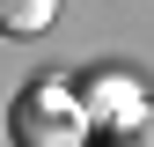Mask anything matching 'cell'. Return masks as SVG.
I'll list each match as a JSON object with an SVG mask.
<instances>
[{
	"label": "cell",
	"instance_id": "6da1fadb",
	"mask_svg": "<svg viewBox=\"0 0 154 147\" xmlns=\"http://www.w3.org/2000/svg\"><path fill=\"white\" fill-rule=\"evenodd\" d=\"M8 133H15V147H88L95 125H88V103L73 96L66 81L37 74V81L15 88V103H8Z\"/></svg>",
	"mask_w": 154,
	"mask_h": 147
},
{
	"label": "cell",
	"instance_id": "7a4b0ae2",
	"mask_svg": "<svg viewBox=\"0 0 154 147\" xmlns=\"http://www.w3.org/2000/svg\"><path fill=\"white\" fill-rule=\"evenodd\" d=\"M81 103H88V125H95L103 140L125 133V125L147 110V96H140V81H132V74H95V81L81 88Z\"/></svg>",
	"mask_w": 154,
	"mask_h": 147
},
{
	"label": "cell",
	"instance_id": "3957f363",
	"mask_svg": "<svg viewBox=\"0 0 154 147\" xmlns=\"http://www.w3.org/2000/svg\"><path fill=\"white\" fill-rule=\"evenodd\" d=\"M51 15H59V0H0V30H8V37L51 30Z\"/></svg>",
	"mask_w": 154,
	"mask_h": 147
},
{
	"label": "cell",
	"instance_id": "277c9868",
	"mask_svg": "<svg viewBox=\"0 0 154 147\" xmlns=\"http://www.w3.org/2000/svg\"><path fill=\"white\" fill-rule=\"evenodd\" d=\"M103 147H154V103H147V110H140L132 125H125V133H110Z\"/></svg>",
	"mask_w": 154,
	"mask_h": 147
}]
</instances>
